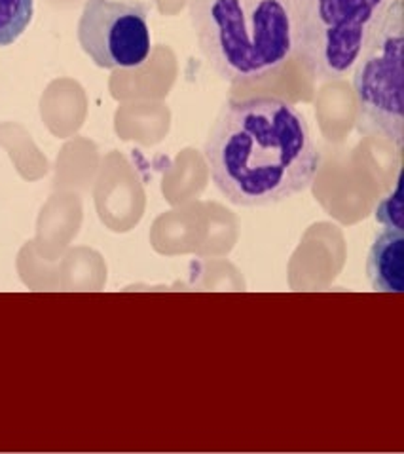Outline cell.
Wrapping results in <instances>:
<instances>
[{"mask_svg": "<svg viewBox=\"0 0 404 454\" xmlns=\"http://www.w3.org/2000/svg\"><path fill=\"white\" fill-rule=\"evenodd\" d=\"M35 0H0V46H10L29 27Z\"/></svg>", "mask_w": 404, "mask_h": 454, "instance_id": "obj_7", "label": "cell"}, {"mask_svg": "<svg viewBox=\"0 0 404 454\" xmlns=\"http://www.w3.org/2000/svg\"><path fill=\"white\" fill-rule=\"evenodd\" d=\"M374 219L382 224L385 231H400L404 232V184H402V169L397 173V181L374 209Z\"/></svg>", "mask_w": 404, "mask_h": 454, "instance_id": "obj_8", "label": "cell"}, {"mask_svg": "<svg viewBox=\"0 0 404 454\" xmlns=\"http://www.w3.org/2000/svg\"><path fill=\"white\" fill-rule=\"evenodd\" d=\"M357 131L395 145L404 143V12L387 3L355 63Z\"/></svg>", "mask_w": 404, "mask_h": 454, "instance_id": "obj_3", "label": "cell"}, {"mask_svg": "<svg viewBox=\"0 0 404 454\" xmlns=\"http://www.w3.org/2000/svg\"><path fill=\"white\" fill-rule=\"evenodd\" d=\"M389 0H292L294 53L319 82L354 71Z\"/></svg>", "mask_w": 404, "mask_h": 454, "instance_id": "obj_4", "label": "cell"}, {"mask_svg": "<svg viewBox=\"0 0 404 454\" xmlns=\"http://www.w3.org/2000/svg\"><path fill=\"white\" fill-rule=\"evenodd\" d=\"M190 21L201 56L226 82L264 78L294 53L292 0H192Z\"/></svg>", "mask_w": 404, "mask_h": 454, "instance_id": "obj_2", "label": "cell"}, {"mask_svg": "<svg viewBox=\"0 0 404 454\" xmlns=\"http://www.w3.org/2000/svg\"><path fill=\"white\" fill-rule=\"evenodd\" d=\"M78 43L101 69H137L152 51L148 6L135 0H86Z\"/></svg>", "mask_w": 404, "mask_h": 454, "instance_id": "obj_5", "label": "cell"}, {"mask_svg": "<svg viewBox=\"0 0 404 454\" xmlns=\"http://www.w3.org/2000/svg\"><path fill=\"white\" fill-rule=\"evenodd\" d=\"M367 278L374 291H404V232L382 231L367 257Z\"/></svg>", "mask_w": 404, "mask_h": 454, "instance_id": "obj_6", "label": "cell"}, {"mask_svg": "<svg viewBox=\"0 0 404 454\" xmlns=\"http://www.w3.org/2000/svg\"><path fill=\"white\" fill-rule=\"evenodd\" d=\"M204 156L228 202L264 207L307 191L321 156L306 116L279 98L228 99L209 129Z\"/></svg>", "mask_w": 404, "mask_h": 454, "instance_id": "obj_1", "label": "cell"}]
</instances>
